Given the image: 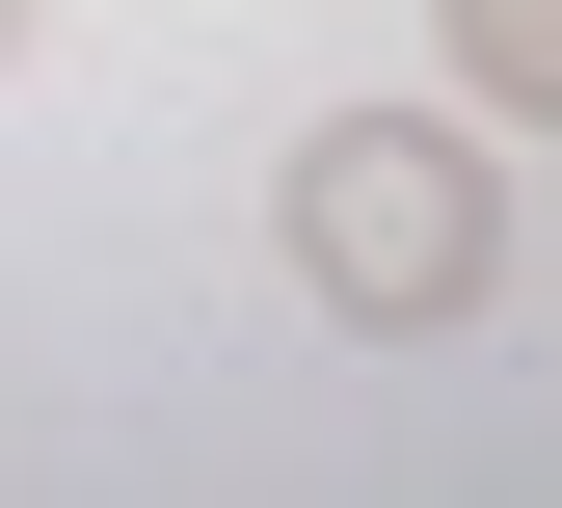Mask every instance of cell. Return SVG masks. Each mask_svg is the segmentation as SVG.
Segmentation results:
<instances>
[{"instance_id": "cell-1", "label": "cell", "mask_w": 562, "mask_h": 508, "mask_svg": "<svg viewBox=\"0 0 562 508\" xmlns=\"http://www.w3.org/2000/svg\"><path fill=\"white\" fill-rule=\"evenodd\" d=\"M268 241H295V295L375 321V348H429V321L509 295V188H482V134H429V108H322L295 188H268Z\"/></svg>"}, {"instance_id": "cell-2", "label": "cell", "mask_w": 562, "mask_h": 508, "mask_svg": "<svg viewBox=\"0 0 562 508\" xmlns=\"http://www.w3.org/2000/svg\"><path fill=\"white\" fill-rule=\"evenodd\" d=\"M456 81H482V108H536V134H562V0H456Z\"/></svg>"}, {"instance_id": "cell-3", "label": "cell", "mask_w": 562, "mask_h": 508, "mask_svg": "<svg viewBox=\"0 0 562 508\" xmlns=\"http://www.w3.org/2000/svg\"><path fill=\"white\" fill-rule=\"evenodd\" d=\"M27 27H54V0H0V54H27Z\"/></svg>"}]
</instances>
